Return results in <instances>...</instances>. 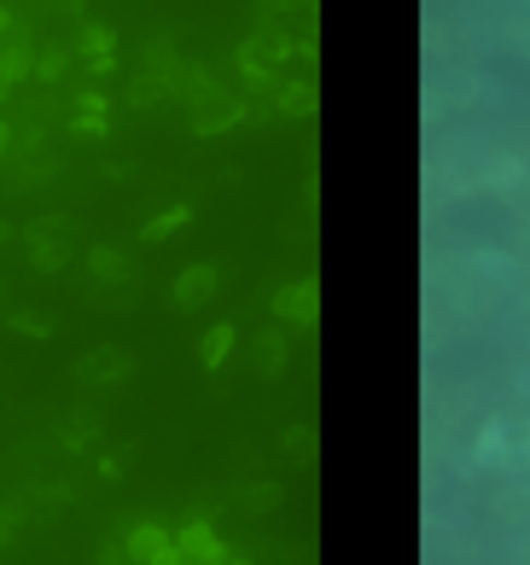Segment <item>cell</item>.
I'll list each match as a JSON object with an SVG mask.
<instances>
[{
  "label": "cell",
  "mask_w": 530,
  "mask_h": 565,
  "mask_svg": "<svg viewBox=\"0 0 530 565\" xmlns=\"http://www.w3.org/2000/svg\"><path fill=\"white\" fill-rule=\"evenodd\" d=\"M24 239H29V263H36L41 274H59V268L76 256L82 228H76L71 216H36V221L24 228Z\"/></svg>",
  "instance_id": "1"
},
{
  "label": "cell",
  "mask_w": 530,
  "mask_h": 565,
  "mask_svg": "<svg viewBox=\"0 0 530 565\" xmlns=\"http://www.w3.org/2000/svg\"><path fill=\"white\" fill-rule=\"evenodd\" d=\"M71 373L82 385H117V380H129V373H134V362L123 350H88V356H76Z\"/></svg>",
  "instance_id": "2"
},
{
  "label": "cell",
  "mask_w": 530,
  "mask_h": 565,
  "mask_svg": "<svg viewBox=\"0 0 530 565\" xmlns=\"http://www.w3.org/2000/svg\"><path fill=\"white\" fill-rule=\"evenodd\" d=\"M216 286H221V274H216V263H193L176 280V303L181 310H198V303H210L216 298Z\"/></svg>",
  "instance_id": "3"
},
{
  "label": "cell",
  "mask_w": 530,
  "mask_h": 565,
  "mask_svg": "<svg viewBox=\"0 0 530 565\" xmlns=\"http://www.w3.org/2000/svg\"><path fill=\"white\" fill-rule=\"evenodd\" d=\"M88 274L99 286H123L129 280V256L111 251V245H88Z\"/></svg>",
  "instance_id": "4"
},
{
  "label": "cell",
  "mask_w": 530,
  "mask_h": 565,
  "mask_svg": "<svg viewBox=\"0 0 530 565\" xmlns=\"http://www.w3.org/2000/svg\"><path fill=\"white\" fill-rule=\"evenodd\" d=\"M111 47H117V41H111L106 24H88V29H82V59H88V71H99V76L111 71V64H117Z\"/></svg>",
  "instance_id": "5"
},
{
  "label": "cell",
  "mask_w": 530,
  "mask_h": 565,
  "mask_svg": "<svg viewBox=\"0 0 530 565\" xmlns=\"http://www.w3.org/2000/svg\"><path fill=\"white\" fill-rule=\"evenodd\" d=\"M176 548H181L186 560H204V565H216V560H221V542L210 537V525H186L181 537H176Z\"/></svg>",
  "instance_id": "6"
},
{
  "label": "cell",
  "mask_w": 530,
  "mask_h": 565,
  "mask_svg": "<svg viewBox=\"0 0 530 565\" xmlns=\"http://www.w3.org/2000/svg\"><path fill=\"white\" fill-rule=\"evenodd\" d=\"M123 542H129V554L141 560V565H152V560H158L164 548H169V530H158V525H134Z\"/></svg>",
  "instance_id": "7"
},
{
  "label": "cell",
  "mask_w": 530,
  "mask_h": 565,
  "mask_svg": "<svg viewBox=\"0 0 530 565\" xmlns=\"http://www.w3.org/2000/svg\"><path fill=\"white\" fill-rule=\"evenodd\" d=\"M228 350H233V327H228V321H216V327L198 338V362L204 368H221V362H228Z\"/></svg>",
  "instance_id": "8"
},
{
  "label": "cell",
  "mask_w": 530,
  "mask_h": 565,
  "mask_svg": "<svg viewBox=\"0 0 530 565\" xmlns=\"http://www.w3.org/2000/svg\"><path fill=\"white\" fill-rule=\"evenodd\" d=\"M12 321V333H24V338H53V315L47 310H7Z\"/></svg>",
  "instance_id": "9"
},
{
  "label": "cell",
  "mask_w": 530,
  "mask_h": 565,
  "mask_svg": "<svg viewBox=\"0 0 530 565\" xmlns=\"http://www.w3.org/2000/svg\"><path fill=\"white\" fill-rule=\"evenodd\" d=\"M64 449H94V437H99V420L94 414H71V420H64Z\"/></svg>",
  "instance_id": "10"
},
{
  "label": "cell",
  "mask_w": 530,
  "mask_h": 565,
  "mask_svg": "<svg viewBox=\"0 0 530 565\" xmlns=\"http://www.w3.org/2000/svg\"><path fill=\"white\" fill-rule=\"evenodd\" d=\"M275 310L292 315V321H315V286H292V292H280Z\"/></svg>",
  "instance_id": "11"
},
{
  "label": "cell",
  "mask_w": 530,
  "mask_h": 565,
  "mask_svg": "<svg viewBox=\"0 0 530 565\" xmlns=\"http://www.w3.org/2000/svg\"><path fill=\"white\" fill-rule=\"evenodd\" d=\"M186 216H193V211H186V204H176V211H164V216H152V221H146V228H141V239H146V245H158V239H164V233H176V228H181V221H186Z\"/></svg>",
  "instance_id": "12"
},
{
  "label": "cell",
  "mask_w": 530,
  "mask_h": 565,
  "mask_svg": "<svg viewBox=\"0 0 530 565\" xmlns=\"http://www.w3.org/2000/svg\"><path fill=\"white\" fill-rule=\"evenodd\" d=\"M64 64H71V59H64V47H41L36 76H41V82H59V76H64Z\"/></svg>",
  "instance_id": "13"
},
{
  "label": "cell",
  "mask_w": 530,
  "mask_h": 565,
  "mask_svg": "<svg viewBox=\"0 0 530 565\" xmlns=\"http://www.w3.org/2000/svg\"><path fill=\"white\" fill-rule=\"evenodd\" d=\"M99 565H141V560L129 554V542H117V537H106V542H99Z\"/></svg>",
  "instance_id": "14"
},
{
  "label": "cell",
  "mask_w": 530,
  "mask_h": 565,
  "mask_svg": "<svg viewBox=\"0 0 530 565\" xmlns=\"http://www.w3.org/2000/svg\"><path fill=\"white\" fill-rule=\"evenodd\" d=\"M76 111L82 117H106V94H99V88H82L76 94Z\"/></svg>",
  "instance_id": "15"
},
{
  "label": "cell",
  "mask_w": 530,
  "mask_h": 565,
  "mask_svg": "<svg viewBox=\"0 0 530 565\" xmlns=\"http://www.w3.org/2000/svg\"><path fill=\"white\" fill-rule=\"evenodd\" d=\"M280 362H286L280 338H268V350H256V368H263V373H280Z\"/></svg>",
  "instance_id": "16"
},
{
  "label": "cell",
  "mask_w": 530,
  "mask_h": 565,
  "mask_svg": "<svg viewBox=\"0 0 530 565\" xmlns=\"http://www.w3.org/2000/svg\"><path fill=\"white\" fill-rule=\"evenodd\" d=\"M286 111H292V117H310V111H315L310 88H286Z\"/></svg>",
  "instance_id": "17"
},
{
  "label": "cell",
  "mask_w": 530,
  "mask_h": 565,
  "mask_svg": "<svg viewBox=\"0 0 530 565\" xmlns=\"http://www.w3.org/2000/svg\"><path fill=\"white\" fill-rule=\"evenodd\" d=\"M76 134H88V141H106V117H82V111H76Z\"/></svg>",
  "instance_id": "18"
},
{
  "label": "cell",
  "mask_w": 530,
  "mask_h": 565,
  "mask_svg": "<svg viewBox=\"0 0 530 565\" xmlns=\"http://www.w3.org/2000/svg\"><path fill=\"white\" fill-rule=\"evenodd\" d=\"M12 542V519H7V507H0V548Z\"/></svg>",
  "instance_id": "19"
},
{
  "label": "cell",
  "mask_w": 530,
  "mask_h": 565,
  "mask_svg": "<svg viewBox=\"0 0 530 565\" xmlns=\"http://www.w3.org/2000/svg\"><path fill=\"white\" fill-rule=\"evenodd\" d=\"M7 146H12V129H7V123H0V158H7Z\"/></svg>",
  "instance_id": "20"
},
{
  "label": "cell",
  "mask_w": 530,
  "mask_h": 565,
  "mask_svg": "<svg viewBox=\"0 0 530 565\" xmlns=\"http://www.w3.org/2000/svg\"><path fill=\"white\" fill-rule=\"evenodd\" d=\"M7 239H12V221H0V245H7Z\"/></svg>",
  "instance_id": "21"
},
{
  "label": "cell",
  "mask_w": 530,
  "mask_h": 565,
  "mask_svg": "<svg viewBox=\"0 0 530 565\" xmlns=\"http://www.w3.org/2000/svg\"><path fill=\"white\" fill-rule=\"evenodd\" d=\"M0 310H7V286H0Z\"/></svg>",
  "instance_id": "22"
},
{
  "label": "cell",
  "mask_w": 530,
  "mask_h": 565,
  "mask_svg": "<svg viewBox=\"0 0 530 565\" xmlns=\"http://www.w3.org/2000/svg\"><path fill=\"white\" fill-rule=\"evenodd\" d=\"M228 565H245V560H228Z\"/></svg>",
  "instance_id": "23"
}]
</instances>
